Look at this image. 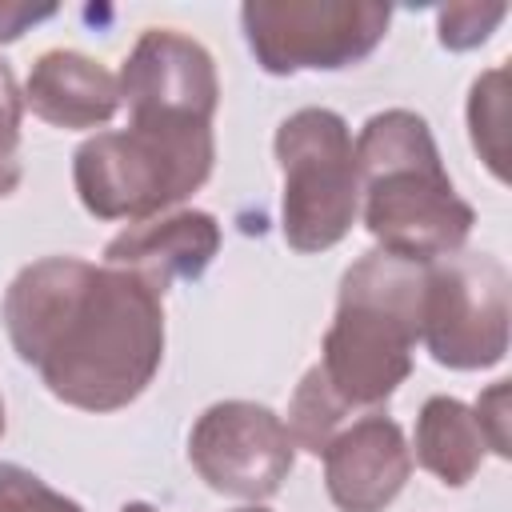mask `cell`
Instances as JSON below:
<instances>
[{"mask_svg": "<svg viewBox=\"0 0 512 512\" xmlns=\"http://www.w3.org/2000/svg\"><path fill=\"white\" fill-rule=\"evenodd\" d=\"M0 316L16 356L80 412L128 408L164 364V296L112 264L32 260L12 276Z\"/></svg>", "mask_w": 512, "mask_h": 512, "instance_id": "cell-1", "label": "cell"}, {"mask_svg": "<svg viewBox=\"0 0 512 512\" xmlns=\"http://www.w3.org/2000/svg\"><path fill=\"white\" fill-rule=\"evenodd\" d=\"M424 268L428 264H412L384 248L348 264L336 316L320 340V360L300 376L288 400V432L296 448L320 456L340 428L384 412L392 392L412 376Z\"/></svg>", "mask_w": 512, "mask_h": 512, "instance_id": "cell-2", "label": "cell"}, {"mask_svg": "<svg viewBox=\"0 0 512 512\" xmlns=\"http://www.w3.org/2000/svg\"><path fill=\"white\" fill-rule=\"evenodd\" d=\"M360 212L372 240L412 264L464 252L476 212L456 192L432 128L412 108H384L356 136Z\"/></svg>", "mask_w": 512, "mask_h": 512, "instance_id": "cell-3", "label": "cell"}, {"mask_svg": "<svg viewBox=\"0 0 512 512\" xmlns=\"http://www.w3.org/2000/svg\"><path fill=\"white\" fill-rule=\"evenodd\" d=\"M216 164L212 124L128 116L88 136L72 156V184L96 220H152L200 192Z\"/></svg>", "mask_w": 512, "mask_h": 512, "instance_id": "cell-4", "label": "cell"}, {"mask_svg": "<svg viewBox=\"0 0 512 512\" xmlns=\"http://www.w3.org/2000/svg\"><path fill=\"white\" fill-rule=\"evenodd\" d=\"M280 232L292 252L336 248L360 216V176L348 120L332 108H296L276 128Z\"/></svg>", "mask_w": 512, "mask_h": 512, "instance_id": "cell-5", "label": "cell"}, {"mask_svg": "<svg viewBox=\"0 0 512 512\" xmlns=\"http://www.w3.org/2000/svg\"><path fill=\"white\" fill-rule=\"evenodd\" d=\"M392 8L380 0H248L240 28L268 76L340 72L368 60L388 36Z\"/></svg>", "mask_w": 512, "mask_h": 512, "instance_id": "cell-6", "label": "cell"}, {"mask_svg": "<svg viewBox=\"0 0 512 512\" xmlns=\"http://www.w3.org/2000/svg\"><path fill=\"white\" fill-rule=\"evenodd\" d=\"M508 268L492 252H452L424 268L420 340L452 372L496 368L508 352Z\"/></svg>", "mask_w": 512, "mask_h": 512, "instance_id": "cell-7", "label": "cell"}, {"mask_svg": "<svg viewBox=\"0 0 512 512\" xmlns=\"http://www.w3.org/2000/svg\"><path fill=\"white\" fill-rule=\"evenodd\" d=\"M188 460L212 492L260 504L284 488L296 464V440L268 404L216 400L188 432Z\"/></svg>", "mask_w": 512, "mask_h": 512, "instance_id": "cell-8", "label": "cell"}, {"mask_svg": "<svg viewBox=\"0 0 512 512\" xmlns=\"http://www.w3.org/2000/svg\"><path fill=\"white\" fill-rule=\"evenodd\" d=\"M116 80L128 116L212 124L220 104V76L212 52L176 28H144L124 56Z\"/></svg>", "mask_w": 512, "mask_h": 512, "instance_id": "cell-9", "label": "cell"}, {"mask_svg": "<svg viewBox=\"0 0 512 512\" xmlns=\"http://www.w3.org/2000/svg\"><path fill=\"white\" fill-rule=\"evenodd\" d=\"M324 460V488L340 512H384L412 476V448L400 424L384 412L360 416L340 428Z\"/></svg>", "mask_w": 512, "mask_h": 512, "instance_id": "cell-10", "label": "cell"}, {"mask_svg": "<svg viewBox=\"0 0 512 512\" xmlns=\"http://www.w3.org/2000/svg\"><path fill=\"white\" fill-rule=\"evenodd\" d=\"M220 252V224L204 208H176L128 224L104 244V264L136 272L160 296L176 280H200Z\"/></svg>", "mask_w": 512, "mask_h": 512, "instance_id": "cell-11", "label": "cell"}, {"mask_svg": "<svg viewBox=\"0 0 512 512\" xmlns=\"http://www.w3.org/2000/svg\"><path fill=\"white\" fill-rule=\"evenodd\" d=\"M24 108L52 128H100L120 112V80L100 60L48 48L32 60L24 80Z\"/></svg>", "mask_w": 512, "mask_h": 512, "instance_id": "cell-12", "label": "cell"}, {"mask_svg": "<svg viewBox=\"0 0 512 512\" xmlns=\"http://www.w3.org/2000/svg\"><path fill=\"white\" fill-rule=\"evenodd\" d=\"M412 460L448 488H464L488 452L476 412L456 396H428L416 412Z\"/></svg>", "mask_w": 512, "mask_h": 512, "instance_id": "cell-13", "label": "cell"}, {"mask_svg": "<svg viewBox=\"0 0 512 512\" xmlns=\"http://www.w3.org/2000/svg\"><path fill=\"white\" fill-rule=\"evenodd\" d=\"M468 132L472 148L496 180H508V68L496 64L472 80L468 92Z\"/></svg>", "mask_w": 512, "mask_h": 512, "instance_id": "cell-14", "label": "cell"}, {"mask_svg": "<svg viewBox=\"0 0 512 512\" xmlns=\"http://www.w3.org/2000/svg\"><path fill=\"white\" fill-rule=\"evenodd\" d=\"M0 512H84V504L56 492L32 468L0 460Z\"/></svg>", "mask_w": 512, "mask_h": 512, "instance_id": "cell-15", "label": "cell"}, {"mask_svg": "<svg viewBox=\"0 0 512 512\" xmlns=\"http://www.w3.org/2000/svg\"><path fill=\"white\" fill-rule=\"evenodd\" d=\"M20 120H24V92L16 84L12 64L0 56V200L20 188Z\"/></svg>", "mask_w": 512, "mask_h": 512, "instance_id": "cell-16", "label": "cell"}, {"mask_svg": "<svg viewBox=\"0 0 512 512\" xmlns=\"http://www.w3.org/2000/svg\"><path fill=\"white\" fill-rule=\"evenodd\" d=\"M504 16H508V4L464 0V4H448L436 12V32H440V44L448 52H468V48H480Z\"/></svg>", "mask_w": 512, "mask_h": 512, "instance_id": "cell-17", "label": "cell"}, {"mask_svg": "<svg viewBox=\"0 0 512 512\" xmlns=\"http://www.w3.org/2000/svg\"><path fill=\"white\" fill-rule=\"evenodd\" d=\"M476 420H480V432L488 440V452H496L500 460L512 456L508 448V380H496L492 388L480 392V400L472 404Z\"/></svg>", "mask_w": 512, "mask_h": 512, "instance_id": "cell-18", "label": "cell"}, {"mask_svg": "<svg viewBox=\"0 0 512 512\" xmlns=\"http://www.w3.org/2000/svg\"><path fill=\"white\" fill-rule=\"evenodd\" d=\"M56 16V4H24V0H0V44L20 40L32 24Z\"/></svg>", "mask_w": 512, "mask_h": 512, "instance_id": "cell-19", "label": "cell"}, {"mask_svg": "<svg viewBox=\"0 0 512 512\" xmlns=\"http://www.w3.org/2000/svg\"><path fill=\"white\" fill-rule=\"evenodd\" d=\"M120 512H160V508H152V504H144V500H128V504H120ZM232 512H272V508L248 504V508H232Z\"/></svg>", "mask_w": 512, "mask_h": 512, "instance_id": "cell-20", "label": "cell"}, {"mask_svg": "<svg viewBox=\"0 0 512 512\" xmlns=\"http://www.w3.org/2000/svg\"><path fill=\"white\" fill-rule=\"evenodd\" d=\"M0 436H4V400H0Z\"/></svg>", "mask_w": 512, "mask_h": 512, "instance_id": "cell-21", "label": "cell"}]
</instances>
